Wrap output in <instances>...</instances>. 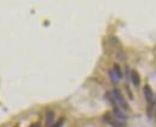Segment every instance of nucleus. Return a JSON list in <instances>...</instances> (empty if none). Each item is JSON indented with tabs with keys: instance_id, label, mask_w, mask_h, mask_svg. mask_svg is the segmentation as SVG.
Wrapping results in <instances>:
<instances>
[{
	"instance_id": "f257e3e1",
	"label": "nucleus",
	"mask_w": 156,
	"mask_h": 127,
	"mask_svg": "<svg viewBox=\"0 0 156 127\" xmlns=\"http://www.w3.org/2000/svg\"><path fill=\"white\" fill-rule=\"evenodd\" d=\"M104 119H105V121H106L107 124H110L111 126H113V127H126L124 122H122V121H120L118 118H117V119H116V118H113V116L110 114V113L105 114Z\"/></svg>"
},
{
	"instance_id": "f03ea898",
	"label": "nucleus",
	"mask_w": 156,
	"mask_h": 127,
	"mask_svg": "<svg viewBox=\"0 0 156 127\" xmlns=\"http://www.w3.org/2000/svg\"><path fill=\"white\" fill-rule=\"evenodd\" d=\"M112 95H113V98H115V100H116V102H117L119 106H122L123 108H128L129 106H128V103L125 102V99H124V96L122 95V93L118 90V89H113L112 90Z\"/></svg>"
},
{
	"instance_id": "7ed1b4c3",
	"label": "nucleus",
	"mask_w": 156,
	"mask_h": 127,
	"mask_svg": "<svg viewBox=\"0 0 156 127\" xmlns=\"http://www.w3.org/2000/svg\"><path fill=\"white\" fill-rule=\"evenodd\" d=\"M143 91H144V96H145V100L149 102V103H153L154 101V93H153V90L150 88V86H144L143 88Z\"/></svg>"
},
{
	"instance_id": "20e7f679",
	"label": "nucleus",
	"mask_w": 156,
	"mask_h": 127,
	"mask_svg": "<svg viewBox=\"0 0 156 127\" xmlns=\"http://www.w3.org/2000/svg\"><path fill=\"white\" fill-rule=\"evenodd\" d=\"M131 81H132V83H133L136 87H138L140 83H141V76H140V74H138L136 70H132V71H131Z\"/></svg>"
},
{
	"instance_id": "39448f33",
	"label": "nucleus",
	"mask_w": 156,
	"mask_h": 127,
	"mask_svg": "<svg viewBox=\"0 0 156 127\" xmlns=\"http://www.w3.org/2000/svg\"><path fill=\"white\" fill-rule=\"evenodd\" d=\"M113 74L116 75L118 80H120L122 77H123V74H122V71H120V68H119V65L118 64H115V67H113Z\"/></svg>"
},
{
	"instance_id": "423d86ee",
	"label": "nucleus",
	"mask_w": 156,
	"mask_h": 127,
	"mask_svg": "<svg viewBox=\"0 0 156 127\" xmlns=\"http://www.w3.org/2000/svg\"><path fill=\"white\" fill-rule=\"evenodd\" d=\"M52 120H54V113L50 111V112H48L47 115H45V122H47V125H50L52 122Z\"/></svg>"
},
{
	"instance_id": "0eeeda50",
	"label": "nucleus",
	"mask_w": 156,
	"mask_h": 127,
	"mask_svg": "<svg viewBox=\"0 0 156 127\" xmlns=\"http://www.w3.org/2000/svg\"><path fill=\"white\" fill-rule=\"evenodd\" d=\"M63 122H65V119H60V120H58L57 122H55V124H54L51 127H62Z\"/></svg>"
},
{
	"instance_id": "6e6552de",
	"label": "nucleus",
	"mask_w": 156,
	"mask_h": 127,
	"mask_svg": "<svg viewBox=\"0 0 156 127\" xmlns=\"http://www.w3.org/2000/svg\"><path fill=\"white\" fill-rule=\"evenodd\" d=\"M30 127H42V126H41V124H32Z\"/></svg>"
}]
</instances>
